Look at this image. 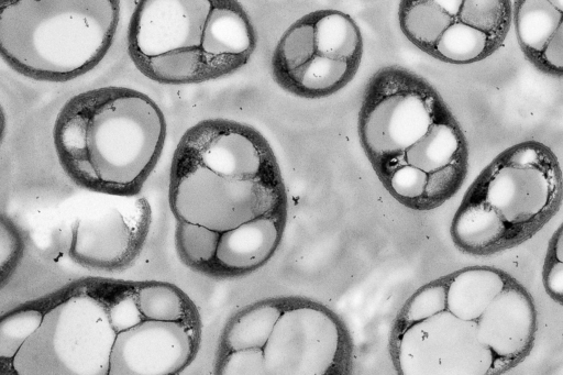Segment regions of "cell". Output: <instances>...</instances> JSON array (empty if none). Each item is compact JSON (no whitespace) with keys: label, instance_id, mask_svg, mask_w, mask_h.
<instances>
[{"label":"cell","instance_id":"d4e9b609","mask_svg":"<svg viewBox=\"0 0 563 375\" xmlns=\"http://www.w3.org/2000/svg\"><path fill=\"white\" fill-rule=\"evenodd\" d=\"M428 177V174L421 169L404 165L393 170L383 180L387 188L399 199L421 205Z\"/></svg>","mask_w":563,"mask_h":375},{"label":"cell","instance_id":"5bb4252c","mask_svg":"<svg viewBox=\"0 0 563 375\" xmlns=\"http://www.w3.org/2000/svg\"><path fill=\"white\" fill-rule=\"evenodd\" d=\"M511 24L526 59L544 75L563 77V0H514Z\"/></svg>","mask_w":563,"mask_h":375},{"label":"cell","instance_id":"4316f807","mask_svg":"<svg viewBox=\"0 0 563 375\" xmlns=\"http://www.w3.org/2000/svg\"><path fill=\"white\" fill-rule=\"evenodd\" d=\"M545 285L554 296L563 297V262L556 260L547 274Z\"/></svg>","mask_w":563,"mask_h":375},{"label":"cell","instance_id":"277c9868","mask_svg":"<svg viewBox=\"0 0 563 375\" xmlns=\"http://www.w3.org/2000/svg\"><path fill=\"white\" fill-rule=\"evenodd\" d=\"M117 283L87 282L44 299L41 326L11 370L20 375H106L118 331L110 306Z\"/></svg>","mask_w":563,"mask_h":375},{"label":"cell","instance_id":"ba28073f","mask_svg":"<svg viewBox=\"0 0 563 375\" xmlns=\"http://www.w3.org/2000/svg\"><path fill=\"white\" fill-rule=\"evenodd\" d=\"M511 0H400L398 22L407 40L441 62H482L504 44Z\"/></svg>","mask_w":563,"mask_h":375},{"label":"cell","instance_id":"484cf974","mask_svg":"<svg viewBox=\"0 0 563 375\" xmlns=\"http://www.w3.org/2000/svg\"><path fill=\"white\" fill-rule=\"evenodd\" d=\"M222 375L267 374L263 349H241L224 353L216 368Z\"/></svg>","mask_w":563,"mask_h":375},{"label":"cell","instance_id":"83f0119b","mask_svg":"<svg viewBox=\"0 0 563 375\" xmlns=\"http://www.w3.org/2000/svg\"><path fill=\"white\" fill-rule=\"evenodd\" d=\"M555 258L563 262V227L559 231L554 244Z\"/></svg>","mask_w":563,"mask_h":375},{"label":"cell","instance_id":"d6986e66","mask_svg":"<svg viewBox=\"0 0 563 375\" xmlns=\"http://www.w3.org/2000/svg\"><path fill=\"white\" fill-rule=\"evenodd\" d=\"M135 299L143 320L175 321L200 327L199 313L190 298L165 282L136 284Z\"/></svg>","mask_w":563,"mask_h":375},{"label":"cell","instance_id":"7c38bea8","mask_svg":"<svg viewBox=\"0 0 563 375\" xmlns=\"http://www.w3.org/2000/svg\"><path fill=\"white\" fill-rule=\"evenodd\" d=\"M340 334L333 318L313 307L282 312L263 348L271 375H323L332 367Z\"/></svg>","mask_w":563,"mask_h":375},{"label":"cell","instance_id":"e0dca14e","mask_svg":"<svg viewBox=\"0 0 563 375\" xmlns=\"http://www.w3.org/2000/svg\"><path fill=\"white\" fill-rule=\"evenodd\" d=\"M404 165L417 167L428 176L451 166L465 167L464 139L451 111L404 153L396 168Z\"/></svg>","mask_w":563,"mask_h":375},{"label":"cell","instance_id":"ac0fdd59","mask_svg":"<svg viewBox=\"0 0 563 375\" xmlns=\"http://www.w3.org/2000/svg\"><path fill=\"white\" fill-rule=\"evenodd\" d=\"M505 287L503 275L494 269H465L448 285L446 310L462 320L476 321Z\"/></svg>","mask_w":563,"mask_h":375},{"label":"cell","instance_id":"44dd1931","mask_svg":"<svg viewBox=\"0 0 563 375\" xmlns=\"http://www.w3.org/2000/svg\"><path fill=\"white\" fill-rule=\"evenodd\" d=\"M278 307L262 304L238 313L227 326L222 349L227 352L241 349H263L280 317ZM225 352V353H227Z\"/></svg>","mask_w":563,"mask_h":375},{"label":"cell","instance_id":"9c48e42d","mask_svg":"<svg viewBox=\"0 0 563 375\" xmlns=\"http://www.w3.org/2000/svg\"><path fill=\"white\" fill-rule=\"evenodd\" d=\"M560 189L555 157L543 144H516L483 173L470 191L510 224L529 222L548 209Z\"/></svg>","mask_w":563,"mask_h":375},{"label":"cell","instance_id":"3957f363","mask_svg":"<svg viewBox=\"0 0 563 375\" xmlns=\"http://www.w3.org/2000/svg\"><path fill=\"white\" fill-rule=\"evenodd\" d=\"M118 22L119 0H1V56L31 79L68 81L102 60Z\"/></svg>","mask_w":563,"mask_h":375},{"label":"cell","instance_id":"5b68a950","mask_svg":"<svg viewBox=\"0 0 563 375\" xmlns=\"http://www.w3.org/2000/svg\"><path fill=\"white\" fill-rule=\"evenodd\" d=\"M276 170L174 153L168 200L176 220L224 232L278 206Z\"/></svg>","mask_w":563,"mask_h":375},{"label":"cell","instance_id":"30bf717a","mask_svg":"<svg viewBox=\"0 0 563 375\" xmlns=\"http://www.w3.org/2000/svg\"><path fill=\"white\" fill-rule=\"evenodd\" d=\"M124 196L91 198L71 230L69 256L79 265L112 271L124 267L145 239L150 209L145 200Z\"/></svg>","mask_w":563,"mask_h":375},{"label":"cell","instance_id":"7a4b0ae2","mask_svg":"<svg viewBox=\"0 0 563 375\" xmlns=\"http://www.w3.org/2000/svg\"><path fill=\"white\" fill-rule=\"evenodd\" d=\"M256 42L238 0H140L128 33L134 66L166 85L228 76L247 64Z\"/></svg>","mask_w":563,"mask_h":375},{"label":"cell","instance_id":"2e32d148","mask_svg":"<svg viewBox=\"0 0 563 375\" xmlns=\"http://www.w3.org/2000/svg\"><path fill=\"white\" fill-rule=\"evenodd\" d=\"M278 239L271 214L221 232L216 253L214 273H238L254 268L272 254Z\"/></svg>","mask_w":563,"mask_h":375},{"label":"cell","instance_id":"cb8c5ba5","mask_svg":"<svg viewBox=\"0 0 563 375\" xmlns=\"http://www.w3.org/2000/svg\"><path fill=\"white\" fill-rule=\"evenodd\" d=\"M446 290L444 284H431L417 291L405 306L406 323L410 326L446 310Z\"/></svg>","mask_w":563,"mask_h":375},{"label":"cell","instance_id":"7402d4cb","mask_svg":"<svg viewBox=\"0 0 563 375\" xmlns=\"http://www.w3.org/2000/svg\"><path fill=\"white\" fill-rule=\"evenodd\" d=\"M220 234L200 224L176 220L175 244L180 260L199 273L213 275Z\"/></svg>","mask_w":563,"mask_h":375},{"label":"cell","instance_id":"52a82bcc","mask_svg":"<svg viewBox=\"0 0 563 375\" xmlns=\"http://www.w3.org/2000/svg\"><path fill=\"white\" fill-rule=\"evenodd\" d=\"M449 111L438 90L417 73L399 65L376 70L362 96L358 133L380 177Z\"/></svg>","mask_w":563,"mask_h":375},{"label":"cell","instance_id":"8fae6325","mask_svg":"<svg viewBox=\"0 0 563 375\" xmlns=\"http://www.w3.org/2000/svg\"><path fill=\"white\" fill-rule=\"evenodd\" d=\"M492 355L477 338L476 321L449 310L410 324L398 344V366L405 375L485 373Z\"/></svg>","mask_w":563,"mask_h":375},{"label":"cell","instance_id":"9a60e30c","mask_svg":"<svg viewBox=\"0 0 563 375\" xmlns=\"http://www.w3.org/2000/svg\"><path fill=\"white\" fill-rule=\"evenodd\" d=\"M477 338L494 355L514 359L522 353L536 329V311L518 287H505L476 320Z\"/></svg>","mask_w":563,"mask_h":375},{"label":"cell","instance_id":"ffe728a7","mask_svg":"<svg viewBox=\"0 0 563 375\" xmlns=\"http://www.w3.org/2000/svg\"><path fill=\"white\" fill-rule=\"evenodd\" d=\"M506 221L500 213L483 199L470 195L457 211L452 233L459 244L482 249L494 245L506 233Z\"/></svg>","mask_w":563,"mask_h":375},{"label":"cell","instance_id":"603a6c76","mask_svg":"<svg viewBox=\"0 0 563 375\" xmlns=\"http://www.w3.org/2000/svg\"><path fill=\"white\" fill-rule=\"evenodd\" d=\"M45 312V301L18 307L1 318L0 360L2 370L11 364L26 339L41 326Z\"/></svg>","mask_w":563,"mask_h":375},{"label":"cell","instance_id":"4fadbf2b","mask_svg":"<svg viewBox=\"0 0 563 375\" xmlns=\"http://www.w3.org/2000/svg\"><path fill=\"white\" fill-rule=\"evenodd\" d=\"M200 327L142 320L117 334L109 375H173L195 359Z\"/></svg>","mask_w":563,"mask_h":375},{"label":"cell","instance_id":"8992f818","mask_svg":"<svg viewBox=\"0 0 563 375\" xmlns=\"http://www.w3.org/2000/svg\"><path fill=\"white\" fill-rule=\"evenodd\" d=\"M363 37L346 13L323 9L295 21L272 56V76L285 91L306 99L329 97L356 75Z\"/></svg>","mask_w":563,"mask_h":375},{"label":"cell","instance_id":"6da1fadb","mask_svg":"<svg viewBox=\"0 0 563 375\" xmlns=\"http://www.w3.org/2000/svg\"><path fill=\"white\" fill-rule=\"evenodd\" d=\"M166 121L147 95L107 86L71 97L59 110L53 142L63 170L96 194H139L163 151Z\"/></svg>","mask_w":563,"mask_h":375}]
</instances>
